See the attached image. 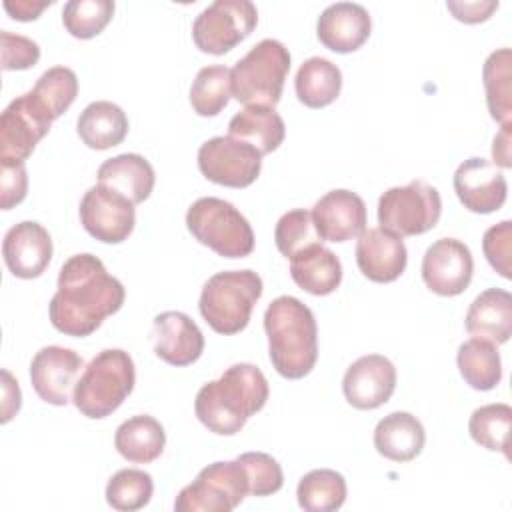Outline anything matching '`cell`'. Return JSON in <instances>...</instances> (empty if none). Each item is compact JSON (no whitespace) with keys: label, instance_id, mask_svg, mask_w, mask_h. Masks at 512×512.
Masks as SVG:
<instances>
[{"label":"cell","instance_id":"cell-17","mask_svg":"<svg viewBox=\"0 0 512 512\" xmlns=\"http://www.w3.org/2000/svg\"><path fill=\"white\" fill-rule=\"evenodd\" d=\"M454 192L466 210L490 214L506 202L508 184L500 168L490 160L468 158L454 172Z\"/></svg>","mask_w":512,"mask_h":512},{"label":"cell","instance_id":"cell-29","mask_svg":"<svg viewBox=\"0 0 512 512\" xmlns=\"http://www.w3.org/2000/svg\"><path fill=\"white\" fill-rule=\"evenodd\" d=\"M114 446L122 458L136 464L154 462L166 446L164 426L150 414L124 420L114 434Z\"/></svg>","mask_w":512,"mask_h":512},{"label":"cell","instance_id":"cell-4","mask_svg":"<svg viewBox=\"0 0 512 512\" xmlns=\"http://www.w3.org/2000/svg\"><path fill=\"white\" fill-rule=\"evenodd\" d=\"M136 370L132 356L120 348L98 352L76 380L72 402L86 418L100 420L122 406L134 390Z\"/></svg>","mask_w":512,"mask_h":512},{"label":"cell","instance_id":"cell-40","mask_svg":"<svg viewBox=\"0 0 512 512\" xmlns=\"http://www.w3.org/2000/svg\"><path fill=\"white\" fill-rule=\"evenodd\" d=\"M246 476L250 486V496H270L278 492L284 484V474L276 458L266 452H244L236 458Z\"/></svg>","mask_w":512,"mask_h":512},{"label":"cell","instance_id":"cell-15","mask_svg":"<svg viewBox=\"0 0 512 512\" xmlns=\"http://www.w3.org/2000/svg\"><path fill=\"white\" fill-rule=\"evenodd\" d=\"M82 356L64 346H44L30 362V382L34 392L52 406H66L82 368Z\"/></svg>","mask_w":512,"mask_h":512},{"label":"cell","instance_id":"cell-37","mask_svg":"<svg viewBox=\"0 0 512 512\" xmlns=\"http://www.w3.org/2000/svg\"><path fill=\"white\" fill-rule=\"evenodd\" d=\"M154 492L152 476L138 468L118 470L106 484V502L114 510L132 512L144 508Z\"/></svg>","mask_w":512,"mask_h":512},{"label":"cell","instance_id":"cell-43","mask_svg":"<svg viewBox=\"0 0 512 512\" xmlns=\"http://www.w3.org/2000/svg\"><path fill=\"white\" fill-rule=\"evenodd\" d=\"M26 192H28V174H26L24 162L2 166V172H0V206H2V210H10L16 204H20L26 198Z\"/></svg>","mask_w":512,"mask_h":512},{"label":"cell","instance_id":"cell-2","mask_svg":"<svg viewBox=\"0 0 512 512\" xmlns=\"http://www.w3.org/2000/svg\"><path fill=\"white\" fill-rule=\"evenodd\" d=\"M268 394L270 388L262 370L240 362L198 390L194 412L210 432L232 436L244 428L250 416L264 408Z\"/></svg>","mask_w":512,"mask_h":512},{"label":"cell","instance_id":"cell-47","mask_svg":"<svg viewBox=\"0 0 512 512\" xmlns=\"http://www.w3.org/2000/svg\"><path fill=\"white\" fill-rule=\"evenodd\" d=\"M510 130H512V122L502 124L500 132L494 136V142H492V158H494L492 164L498 166V168H510L512 166Z\"/></svg>","mask_w":512,"mask_h":512},{"label":"cell","instance_id":"cell-22","mask_svg":"<svg viewBox=\"0 0 512 512\" xmlns=\"http://www.w3.org/2000/svg\"><path fill=\"white\" fill-rule=\"evenodd\" d=\"M372 20L368 10L356 2H336L322 10L316 22L318 40L332 52L348 54L358 50L370 36Z\"/></svg>","mask_w":512,"mask_h":512},{"label":"cell","instance_id":"cell-9","mask_svg":"<svg viewBox=\"0 0 512 512\" xmlns=\"http://www.w3.org/2000/svg\"><path fill=\"white\" fill-rule=\"evenodd\" d=\"M250 494L248 476L238 460L212 462L196 480L184 486L176 500V512H230Z\"/></svg>","mask_w":512,"mask_h":512},{"label":"cell","instance_id":"cell-8","mask_svg":"<svg viewBox=\"0 0 512 512\" xmlns=\"http://www.w3.org/2000/svg\"><path fill=\"white\" fill-rule=\"evenodd\" d=\"M442 214L440 192L424 180L388 188L378 200V222L398 236H418L432 230Z\"/></svg>","mask_w":512,"mask_h":512},{"label":"cell","instance_id":"cell-44","mask_svg":"<svg viewBox=\"0 0 512 512\" xmlns=\"http://www.w3.org/2000/svg\"><path fill=\"white\" fill-rule=\"evenodd\" d=\"M448 10L454 14L456 20L466 24H478L492 16V12L498 8V2L494 0H474V2H446Z\"/></svg>","mask_w":512,"mask_h":512},{"label":"cell","instance_id":"cell-20","mask_svg":"<svg viewBox=\"0 0 512 512\" xmlns=\"http://www.w3.org/2000/svg\"><path fill=\"white\" fill-rule=\"evenodd\" d=\"M408 252L402 236L378 226L368 228L356 242V264L360 272L378 284L394 282L406 270Z\"/></svg>","mask_w":512,"mask_h":512},{"label":"cell","instance_id":"cell-45","mask_svg":"<svg viewBox=\"0 0 512 512\" xmlns=\"http://www.w3.org/2000/svg\"><path fill=\"white\" fill-rule=\"evenodd\" d=\"M2 398V424H6L18 414L22 404L20 386L8 370H2Z\"/></svg>","mask_w":512,"mask_h":512},{"label":"cell","instance_id":"cell-7","mask_svg":"<svg viewBox=\"0 0 512 512\" xmlns=\"http://www.w3.org/2000/svg\"><path fill=\"white\" fill-rule=\"evenodd\" d=\"M190 234L224 258H244L254 250V232L240 210L214 196L192 202L186 212Z\"/></svg>","mask_w":512,"mask_h":512},{"label":"cell","instance_id":"cell-28","mask_svg":"<svg viewBox=\"0 0 512 512\" xmlns=\"http://www.w3.org/2000/svg\"><path fill=\"white\" fill-rule=\"evenodd\" d=\"M228 136L250 144L262 156H266L282 144L286 124L270 106H246L228 122Z\"/></svg>","mask_w":512,"mask_h":512},{"label":"cell","instance_id":"cell-11","mask_svg":"<svg viewBox=\"0 0 512 512\" xmlns=\"http://www.w3.org/2000/svg\"><path fill=\"white\" fill-rule=\"evenodd\" d=\"M52 122L30 90L14 98L0 116V166L22 164L48 134Z\"/></svg>","mask_w":512,"mask_h":512},{"label":"cell","instance_id":"cell-13","mask_svg":"<svg viewBox=\"0 0 512 512\" xmlns=\"http://www.w3.org/2000/svg\"><path fill=\"white\" fill-rule=\"evenodd\" d=\"M78 212L84 230L106 244L124 242L136 224L134 204L126 196L102 184L84 192Z\"/></svg>","mask_w":512,"mask_h":512},{"label":"cell","instance_id":"cell-18","mask_svg":"<svg viewBox=\"0 0 512 512\" xmlns=\"http://www.w3.org/2000/svg\"><path fill=\"white\" fill-rule=\"evenodd\" d=\"M2 256L16 278H38L52 260L50 232L34 220L18 222L4 234Z\"/></svg>","mask_w":512,"mask_h":512},{"label":"cell","instance_id":"cell-39","mask_svg":"<svg viewBox=\"0 0 512 512\" xmlns=\"http://www.w3.org/2000/svg\"><path fill=\"white\" fill-rule=\"evenodd\" d=\"M318 240H320V236L314 228L312 214L304 208L290 210V212L282 214L280 220L276 222L274 242H276L278 252L286 258H292L294 254H298L300 250H304L310 244H316Z\"/></svg>","mask_w":512,"mask_h":512},{"label":"cell","instance_id":"cell-41","mask_svg":"<svg viewBox=\"0 0 512 512\" xmlns=\"http://www.w3.org/2000/svg\"><path fill=\"white\" fill-rule=\"evenodd\" d=\"M482 250L488 264L502 276L512 278L510 256H512V222L502 220L490 226L482 238Z\"/></svg>","mask_w":512,"mask_h":512},{"label":"cell","instance_id":"cell-25","mask_svg":"<svg viewBox=\"0 0 512 512\" xmlns=\"http://www.w3.org/2000/svg\"><path fill=\"white\" fill-rule=\"evenodd\" d=\"M426 442L422 422L410 412H390L374 428V448L392 462L414 460Z\"/></svg>","mask_w":512,"mask_h":512},{"label":"cell","instance_id":"cell-10","mask_svg":"<svg viewBox=\"0 0 512 512\" xmlns=\"http://www.w3.org/2000/svg\"><path fill=\"white\" fill-rule=\"evenodd\" d=\"M258 10L250 0H216L192 24V40L206 54H226L252 34Z\"/></svg>","mask_w":512,"mask_h":512},{"label":"cell","instance_id":"cell-36","mask_svg":"<svg viewBox=\"0 0 512 512\" xmlns=\"http://www.w3.org/2000/svg\"><path fill=\"white\" fill-rule=\"evenodd\" d=\"M46 108L52 120L60 118L78 96V76L66 66H52L36 80L30 90Z\"/></svg>","mask_w":512,"mask_h":512},{"label":"cell","instance_id":"cell-33","mask_svg":"<svg viewBox=\"0 0 512 512\" xmlns=\"http://www.w3.org/2000/svg\"><path fill=\"white\" fill-rule=\"evenodd\" d=\"M346 480L340 472L318 468L304 474L296 488L298 506L306 512H332L346 500Z\"/></svg>","mask_w":512,"mask_h":512},{"label":"cell","instance_id":"cell-38","mask_svg":"<svg viewBox=\"0 0 512 512\" xmlns=\"http://www.w3.org/2000/svg\"><path fill=\"white\" fill-rule=\"evenodd\" d=\"M112 14V0H70L62 8V24L70 36L88 40L108 26Z\"/></svg>","mask_w":512,"mask_h":512},{"label":"cell","instance_id":"cell-23","mask_svg":"<svg viewBox=\"0 0 512 512\" xmlns=\"http://www.w3.org/2000/svg\"><path fill=\"white\" fill-rule=\"evenodd\" d=\"M466 332L472 338L504 344L512 336V296L502 288L480 292L464 318Z\"/></svg>","mask_w":512,"mask_h":512},{"label":"cell","instance_id":"cell-30","mask_svg":"<svg viewBox=\"0 0 512 512\" xmlns=\"http://www.w3.org/2000/svg\"><path fill=\"white\" fill-rule=\"evenodd\" d=\"M294 88L304 106L324 108L338 98L342 88V72L334 62L312 56L300 64Z\"/></svg>","mask_w":512,"mask_h":512},{"label":"cell","instance_id":"cell-21","mask_svg":"<svg viewBox=\"0 0 512 512\" xmlns=\"http://www.w3.org/2000/svg\"><path fill=\"white\" fill-rule=\"evenodd\" d=\"M154 352L172 366L194 364L204 352V334L198 324L184 312L168 310L152 322Z\"/></svg>","mask_w":512,"mask_h":512},{"label":"cell","instance_id":"cell-1","mask_svg":"<svg viewBox=\"0 0 512 512\" xmlns=\"http://www.w3.org/2000/svg\"><path fill=\"white\" fill-rule=\"evenodd\" d=\"M124 298L122 282L108 274L98 256L74 254L60 268L58 290L48 306L50 322L66 336L84 338L116 314Z\"/></svg>","mask_w":512,"mask_h":512},{"label":"cell","instance_id":"cell-32","mask_svg":"<svg viewBox=\"0 0 512 512\" xmlns=\"http://www.w3.org/2000/svg\"><path fill=\"white\" fill-rule=\"evenodd\" d=\"M482 80L486 88V104L490 116L508 124L512 118V50H494L482 68Z\"/></svg>","mask_w":512,"mask_h":512},{"label":"cell","instance_id":"cell-35","mask_svg":"<svg viewBox=\"0 0 512 512\" xmlns=\"http://www.w3.org/2000/svg\"><path fill=\"white\" fill-rule=\"evenodd\" d=\"M230 96V68L212 64L198 70L190 86V104L198 116L208 118L220 114L228 106Z\"/></svg>","mask_w":512,"mask_h":512},{"label":"cell","instance_id":"cell-46","mask_svg":"<svg viewBox=\"0 0 512 512\" xmlns=\"http://www.w3.org/2000/svg\"><path fill=\"white\" fill-rule=\"evenodd\" d=\"M52 4V0H6L4 2V8L6 12L14 18V20H20V22H30V20H36L40 16V12L44 8H48Z\"/></svg>","mask_w":512,"mask_h":512},{"label":"cell","instance_id":"cell-16","mask_svg":"<svg viewBox=\"0 0 512 512\" xmlns=\"http://www.w3.org/2000/svg\"><path fill=\"white\" fill-rule=\"evenodd\" d=\"M396 388V368L382 354H366L352 362L342 380V392L350 406L374 410L390 400Z\"/></svg>","mask_w":512,"mask_h":512},{"label":"cell","instance_id":"cell-5","mask_svg":"<svg viewBox=\"0 0 512 512\" xmlns=\"http://www.w3.org/2000/svg\"><path fill=\"white\" fill-rule=\"evenodd\" d=\"M262 288V278L250 268L218 272L202 286L200 314L214 332L224 336L238 334L248 326Z\"/></svg>","mask_w":512,"mask_h":512},{"label":"cell","instance_id":"cell-27","mask_svg":"<svg viewBox=\"0 0 512 512\" xmlns=\"http://www.w3.org/2000/svg\"><path fill=\"white\" fill-rule=\"evenodd\" d=\"M76 130L88 148L108 150L126 138L128 116L118 104L110 100H96L80 112Z\"/></svg>","mask_w":512,"mask_h":512},{"label":"cell","instance_id":"cell-42","mask_svg":"<svg viewBox=\"0 0 512 512\" xmlns=\"http://www.w3.org/2000/svg\"><path fill=\"white\" fill-rule=\"evenodd\" d=\"M0 54L4 70H28L40 60V46L32 38L2 30Z\"/></svg>","mask_w":512,"mask_h":512},{"label":"cell","instance_id":"cell-26","mask_svg":"<svg viewBox=\"0 0 512 512\" xmlns=\"http://www.w3.org/2000/svg\"><path fill=\"white\" fill-rule=\"evenodd\" d=\"M290 276L308 294L326 296L340 286L342 264L332 250L316 242L290 258Z\"/></svg>","mask_w":512,"mask_h":512},{"label":"cell","instance_id":"cell-12","mask_svg":"<svg viewBox=\"0 0 512 512\" xmlns=\"http://www.w3.org/2000/svg\"><path fill=\"white\" fill-rule=\"evenodd\" d=\"M198 168L214 184L246 188L262 168V154L232 136H214L198 148Z\"/></svg>","mask_w":512,"mask_h":512},{"label":"cell","instance_id":"cell-34","mask_svg":"<svg viewBox=\"0 0 512 512\" xmlns=\"http://www.w3.org/2000/svg\"><path fill=\"white\" fill-rule=\"evenodd\" d=\"M510 426H512V408L504 402H494V404H484L472 412L468 422V432L478 446L490 452H502L506 458H510V452H508Z\"/></svg>","mask_w":512,"mask_h":512},{"label":"cell","instance_id":"cell-14","mask_svg":"<svg viewBox=\"0 0 512 512\" xmlns=\"http://www.w3.org/2000/svg\"><path fill=\"white\" fill-rule=\"evenodd\" d=\"M474 260L470 248L458 238H440L422 258V280L438 296H458L472 280Z\"/></svg>","mask_w":512,"mask_h":512},{"label":"cell","instance_id":"cell-19","mask_svg":"<svg viewBox=\"0 0 512 512\" xmlns=\"http://www.w3.org/2000/svg\"><path fill=\"white\" fill-rule=\"evenodd\" d=\"M312 222L320 240L346 242L366 230V204L352 190H330L312 208Z\"/></svg>","mask_w":512,"mask_h":512},{"label":"cell","instance_id":"cell-31","mask_svg":"<svg viewBox=\"0 0 512 512\" xmlns=\"http://www.w3.org/2000/svg\"><path fill=\"white\" fill-rule=\"evenodd\" d=\"M456 364L464 382L474 390H492L502 380V362L496 344L470 338L460 344Z\"/></svg>","mask_w":512,"mask_h":512},{"label":"cell","instance_id":"cell-24","mask_svg":"<svg viewBox=\"0 0 512 512\" xmlns=\"http://www.w3.org/2000/svg\"><path fill=\"white\" fill-rule=\"evenodd\" d=\"M96 176L98 184L126 196L134 206L152 194L156 182L152 164L144 156L128 152L102 162Z\"/></svg>","mask_w":512,"mask_h":512},{"label":"cell","instance_id":"cell-3","mask_svg":"<svg viewBox=\"0 0 512 512\" xmlns=\"http://www.w3.org/2000/svg\"><path fill=\"white\" fill-rule=\"evenodd\" d=\"M268 356L288 380L310 374L318 360V326L312 310L294 296L274 298L264 312Z\"/></svg>","mask_w":512,"mask_h":512},{"label":"cell","instance_id":"cell-6","mask_svg":"<svg viewBox=\"0 0 512 512\" xmlns=\"http://www.w3.org/2000/svg\"><path fill=\"white\" fill-rule=\"evenodd\" d=\"M290 72V52L274 38L254 44L230 70L232 96L246 106L274 108Z\"/></svg>","mask_w":512,"mask_h":512}]
</instances>
